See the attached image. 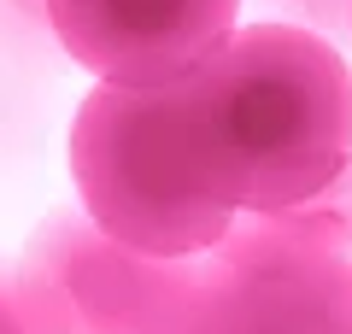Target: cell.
<instances>
[{
  "label": "cell",
  "instance_id": "7",
  "mask_svg": "<svg viewBox=\"0 0 352 334\" xmlns=\"http://www.w3.org/2000/svg\"><path fill=\"white\" fill-rule=\"evenodd\" d=\"M270 6H282V24H300L311 30V36L335 41V36H352V0H270Z\"/></svg>",
  "mask_w": 352,
  "mask_h": 334
},
{
  "label": "cell",
  "instance_id": "8",
  "mask_svg": "<svg viewBox=\"0 0 352 334\" xmlns=\"http://www.w3.org/2000/svg\"><path fill=\"white\" fill-rule=\"evenodd\" d=\"M0 334H47L36 322V311H30V299L18 293V276L0 270Z\"/></svg>",
  "mask_w": 352,
  "mask_h": 334
},
{
  "label": "cell",
  "instance_id": "3",
  "mask_svg": "<svg viewBox=\"0 0 352 334\" xmlns=\"http://www.w3.org/2000/svg\"><path fill=\"white\" fill-rule=\"evenodd\" d=\"M147 334H352V258L305 247L276 217L235 211L229 235L188 258Z\"/></svg>",
  "mask_w": 352,
  "mask_h": 334
},
{
  "label": "cell",
  "instance_id": "5",
  "mask_svg": "<svg viewBox=\"0 0 352 334\" xmlns=\"http://www.w3.org/2000/svg\"><path fill=\"white\" fill-rule=\"evenodd\" d=\"M47 30L94 82L176 88L241 30V0H47Z\"/></svg>",
  "mask_w": 352,
  "mask_h": 334
},
{
  "label": "cell",
  "instance_id": "1",
  "mask_svg": "<svg viewBox=\"0 0 352 334\" xmlns=\"http://www.w3.org/2000/svg\"><path fill=\"white\" fill-rule=\"evenodd\" d=\"M182 141L229 211L276 217L352 159V71L300 24H241L176 82Z\"/></svg>",
  "mask_w": 352,
  "mask_h": 334
},
{
  "label": "cell",
  "instance_id": "6",
  "mask_svg": "<svg viewBox=\"0 0 352 334\" xmlns=\"http://www.w3.org/2000/svg\"><path fill=\"white\" fill-rule=\"evenodd\" d=\"M276 223L288 229V235H300L305 247L329 252V258H352V159L340 164L311 199L276 211Z\"/></svg>",
  "mask_w": 352,
  "mask_h": 334
},
{
  "label": "cell",
  "instance_id": "9",
  "mask_svg": "<svg viewBox=\"0 0 352 334\" xmlns=\"http://www.w3.org/2000/svg\"><path fill=\"white\" fill-rule=\"evenodd\" d=\"M0 24H30V30H41V24H47V0H0Z\"/></svg>",
  "mask_w": 352,
  "mask_h": 334
},
{
  "label": "cell",
  "instance_id": "2",
  "mask_svg": "<svg viewBox=\"0 0 352 334\" xmlns=\"http://www.w3.org/2000/svg\"><path fill=\"white\" fill-rule=\"evenodd\" d=\"M71 176L106 235L159 258H200L235 223L188 159L176 88L94 82L71 124Z\"/></svg>",
  "mask_w": 352,
  "mask_h": 334
},
{
  "label": "cell",
  "instance_id": "4",
  "mask_svg": "<svg viewBox=\"0 0 352 334\" xmlns=\"http://www.w3.org/2000/svg\"><path fill=\"white\" fill-rule=\"evenodd\" d=\"M12 276L47 334H147L182 287L188 258L129 247L88 211H47L30 229Z\"/></svg>",
  "mask_w": 352,
  "mask_h": 334
}]
</instances>
